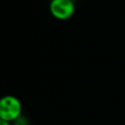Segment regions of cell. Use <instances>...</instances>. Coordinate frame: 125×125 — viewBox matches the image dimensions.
Instances as JSON below:
<instances>
[{
    "label": "cell",
    "mask_w": 125,
    "mask_h": 125,
    "mask_svg": "<svg viewBox=\"0 0 125 125\" xmlns=\"http://www.w3.org/2000/svg\"><path fill=\"white\" fill-rule=\"evenodd\" d=\"M21 112V102L14 96H5L0 99V118L10 122L17 119Z\"/></svg>",
    "instance_id": "cell-1"
},
{
    "label": "cell",
    "mask_w": 125,
    "mask_h": 125,
    "mask_svg": "<svg viewBox=\"0 0 125 125\" xmlns=\"http://www.w3.org/2000/svg\"><path fill=\"white\" fill-rule=\"evenodd\" d=\"M74 3L72 0H52L50 11L58 20H67L74 13Z\"/></svg>",
    "instance_id": "cell-2"
},
{
    "label": "cell",
    "mask_w": 125,
    "mask_h": 125,
    "mask_svg": "<svg viewBox=\"0 0 125 125\" xmlns=\"http://www.w3.org/2000/svg\"><path fill=\"white\" fill-rule=\"evenodd\" d=\"M0 125H9V122L4 120V119H2V118H0Z\"/></svg>",
    "instance_id": "cell-3"
}]
</instances>
